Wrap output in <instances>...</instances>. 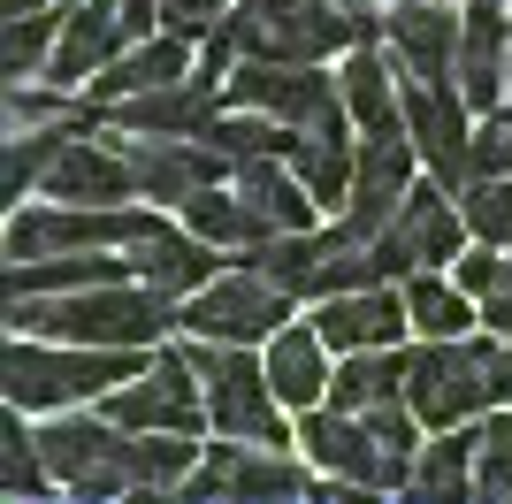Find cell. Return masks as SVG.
<instances>
[{
	"mask_svg": "<svg viewBox=\"0 0 512 504\" xmlns=\"http://www.w3.org/2000/svg\"><path fill=\"white\" fill-rule=\"evenodd\" d=\"M16 329L31 336H62V344H123V352H146L153 336L184 314V298L161 291V283H85V291H54V298H8Z\"/></svg>",
	"mask_w": 512,
	"mask_h": 504,
	"instance_id": "1",
	"label": "cell"
},
{
	"mask_svg": "<svg viewBox=\"0 0 512 504\" xmlns=\"http://www.w3.org/2000/svg\"><path fill=\"white\" fill-rule=\"evenodd\" d=\"M406 398L428 428H459L467 413H490L512 398V336L474 344V336H428V352H413Z\"/></svg>",
	"mask_w": 512,
	"mask_h": 504,
	"instance_id": "2",
	"label": "cell"
},
{
	"mask_svg": "<svg viewBox=\"0 0 512 504\" xmlns=\"http://www.w3.org/2000/svg\"><path fill=\"white\" fill-rule=\"evenodd\" d=\"M8 405H23V413H46V405H77V398H100V390H115V382L146 375L138 359L123 352V344H69V352H54V344H39L31 329H16V344H8Z\"/></svg>",
	"mask_w": 512,
	"mask_h": 504,
	"instance_id": "3",
	"label": "cell"
},
{
	"mask_svg": "<svg viewBox=\"0 0 512 504\" xmlns=\"http://www.w3.org/2000/svg\"><path fill=\"white\" fill-rule=\"evenodd\" d=\"M291 298L276 275H260L253 260L245 268H222L214 283H199L192 298H184V314H176V329L207 336V344H268V336L291 321Z\"/></svg>",
	"mask_w": 512,
	"mask_h": 504,
	"instance_id": "4",
	"label": "cell"
},
{
	"mask_svg": "<svg viewBox=\"0 0 512 504\" xmlns=\"http://www.w3.org/2000/svg\"><path fill=\"white\" fill-rule=\"evenodd\" d=\"M161 230V214L153 207H69V199H46V207L16 214L8 222V260H46V252H130V245H146V237Z\"/></svg>",
	"mask_w": 512,
	"mask_h": 504,
	"instance_id": "5",
	"label": "cell"
},
{
	"mask_svg": "<svg viewBox=\"0 0 512 504\" xmlns=\"http://www.w3.org/2000/svg\"><path fill=\"white\" fill-rule=\"evenodd\" d=\"M222 100L260 107V115H276V123H291V130H321V138H344V123H352L344 84L321 77V62H260V54H245V69L230 77Z\"/></svg>",
	"mask_w": 512,
	"mask_h": 504,
	"instance_id": "6",
	"label": "cell"
},
{
	"mask_svg": "<svg viewBox=\"0 0 512 504\" xmlns=\"http://www.w3.org/2000/svg\"><path fill=\"white\" fill-rule=\"evenodd\" d=\"M199 375H207V413H214V436H237V443H283V398L268 382V359H253L245 344H207L199 336Z\"/></svg>",
	"mask_w": 512,
	"mask_h": 504,
	"instance_id": "7",
	"label": "cell"
},
{
	"mask_svg": "<svg viewBox=\"0 0 512 504\" xmlns=\"http://www.w3.org/2000/svg\"><path fill=\"white\" fill-rule=\"evenodd\" d=\"M199 359L192 352H161L146 367V375H130L107 390V420H123V428H176V436H199V428H214L207 413V390H199Z\"/></svg>",
	"mask_w": 512,
	"mask_h": 504,
	"instance_id": "8",
	"label": "cell"
},
{
	"mask_svg": "<svg viewBox=\"0 0 512 504\" xmlns=\"http://www.w3.org/2000/svg\"><path fill=\"white\" fill-rule=\"evenodd\" d=\"M46 474L54 489H77V497H115L130 489V428L123 420H46L39 428Z\"/></svg>",
	"mask_w": 512,
	"mask_h": 504,
	"instance_id": "9",
	"label": "cell"
},
{
	"mask_svg": "<svg viewBox=\"0 0 512 504\" xmlns=\"http://www.w3.org/2000/svg\"><path fill=\"white\" fill-rule=\"evenodd\" d=\"M299 443L314 451L321 474H337V482H352V489H413V459H398V451H390L360 413H344V405H329V413L306 405Z\"/></svg>",
	"mask_w": 512,
	"mask_h": 504,
	"instance_id": "10",
	"label": "cell"
},
{
	"mask_svg": "<svg viewBox=\"0 0 512 504\" xmlns=\"http://www.w3.org/2000/svg\"><path fill=\"white\" fill-rule=\"evenodd\" d=\"M413 130H360V168H352V191H344V230L360 237V245H375V237L398 222V207H406L413 191Z\"/></svg>",
	"mask_w": 512,
	"mask_h": 504,
	"instance_id": "11",
	"label": "cell"
},
{
	"mask_svg": "<svg viewBox=\"0 0 512 504\" xmlns=\"http://www.w3.org/2000/svg\"><path fill=\"white\" fill-rule=\"evenodd\" d=\"M115 146H123L130 176H138V199H169V207H192L199 191L230 168V153H214L199 130H184V138H161V130H123Z\"/></svg>",
	"mask_w": 512,
	"mask_h": 504,
	"instance_id": "12",
	"label": "cell"
},
{
	"mask_svg": "<svg viewBox=\"0 0 512 504\" xmlns=\"http://www.w3.org/2000/svg\"><path fill=\"white\" fill-rule=\"evenodd\" d=\"M467 214L444 199V184H413L406 207H398V222H390L375 245H383L390 275H413V268H444V260H459V245H467Z\"/></svg>",
	"mask_w": 512,
	"mask_h": 504,
	"instance_id": "13",
	"label": "cell"
},
{
	"mask_svg": "<svg viewBox=\"0 0 512 504\" xmlns=\"http://www.w3.org/2000/svg\"><path fill=\"white\" fill-rule=\"evenodd\" d=\"M406 130L413 146H421V161L436 168V184H467L474 176V130H467V92H451V84H428L413 77L406 92Z\"/></svg>",
	"mask_w": 512,
	"mask_h": 504,
	"instance_id": "14",
	"label": "cell"
},
{
	"mask_svg": "<svg viewBox=\"0 0 512 504\" xmlns=\"http://www.w3.org/2000/svg\"><path fill=\"white\" fill-rule=\"evenodd\" d=\"M184 497H306V474L291 459H276V443H237L222 436L207 451V466L184 474Z\"/></svg>",
	"mask_w": 512,
	"mask_h": 504,
	"instance_id": "15",
	"label": "cell"
},
{
	"mask_svg": "<svg viewBox=\"0 0 512 504\" xmlns=\"http://www.w3.org/2000/svg\"><path fill=\"white\" fill-rule=\"evenodd\" d=\"M459 92H467V107H482V115H497L505 107V77H512V23L497 0H474L467 23H459Z\"/></svg>",
	"mask_w": 512,
	"mask_h": 504,
	"instance_id": "16",
	"label": "cell"
},
{
	"mask_svg": "<svg viewBox=\"0 0 512 504\" xmlns=\"http://www.w3.org/2000/svg\"><path fill=\"white\" fill-rule=\"evenodd\" d=\"M46 199H69V207H123L138 199V176H130L123 146H85V130L54 153V168L39 176Z\"/></svg>",
	"mask_w": 512,
	"mask_h": 504,
	"instance_id": "17",
	"label": "cell"
},
{
	"mask_svg": "<svg viewBox=\"0 0 512 504\" xmlns=\"http://www.w3.org/2000/svg\"><path fill=\"white\" fill-rule=\"evenodd\" d=\"M314 329L329 336V352H367V344H398L413 329V306L406 291H383V283H367V291H337L321 298Z\"/></svg>",
	"mask_w": 512,
	"mask_h": 504,
	"instance_id": "18",
	"label": "cell"
},
{
	"mask_svg": "<svg viewBox=\"0 0 512 504\" xmlns=\"http://www.w3.org/2000/svg\"><path fill=\"white\" fill-rule=\"evenodd\" d=\"M130 46L123 31V0H77V16H62V39H54V62H46V77L62 84H92L115 54Z\"/></svg>",
	"mask_w": 512,
	"mask_h": 504,
	"instance_id": "19",
	"label": "cell"
},
{
	"mask_svg": "<svg viewBox=\"0 0 512 504\" xmlns=\"http://www.w3.org/2000/svg\"><path fill=\"white\" fill-rule=\"evenodd\" d=\"M214 84H222V77L192 69V77H176V84H153V92L107 100V123H115V130H161V138L207 130V115H214Z\"/></svg>",
	"mask_w": 512,
	"mask_h": 504,
	"instance_id": "20",
	"label": "cell"
},
{
	"mask_svg": "<svg viewBox=\"0 0 512 504\" xmlns=\"http://www.w3.org/2000/svg\"><path fill=\"white\" fill-rule=\"evenodd\" d=\"M383 31H390V46H398L406 77L444 84L451 69H459V23H451V8H436V0H398L383 16Z\"/></svg>",
	"mask_w": 512,
	"mask_h": 504,
	"instance_id": "21",
	"label": "cell"
},
{
	"mask_svg": "<svg viewBox=\"0 0 512 504\" xmlns=\"http://www.w3.org/2000/svg\"><path fill=\"white\" fill-rule=\"evenodd\" d=\"M176 77H192V31H153V39L123 46L115 62L92 77V100H130V92H153V84H176Z\"/></svg>",
	"mask_w": 512,
	"mask_h": 504,
	"instance_id": "22",
	"label": "cell"
},
{
	"mask_svg": "<svg viewBox=\"0 0 512 504\" xmlns=\"http://www.w3.org/2000/svg\"><path fill=\"white\" fill-rule=\"evenodd\" d=\"M130 268L146 275V283H161V291L192 298L199 283H214V275L230 268V260H214V245L192 230V222H184V230H169V222H161L146 245H130Z\"/></svg>",
	"mask_w": 512,
	"mask_h": 504,
	"instance_id": "23",
	"label": "cell"
},
{
	"mask_svg": "<svg viewBox=\"0 0 512 504\" xmlns=\"http://www.w3.org/2000/svg\"><path fill=\"white\" fill-rule=\"evenodd\" d=\"M268 382H276L283 405H321V390H329V336L314 329V321H283L276 336H268Z\"/></svg>",
	"mask_w": 512,
	"mask_h": 504,
	"instance_id": "24",
	"label": "cell"
},
{
	"mask_svg": "<svg viewBox=\"0 0 512 504\" xmlns=\"http://www.w3.org/2000/svg\"><path fill=\"white\" fill-rule=\"evenodd\" d=\"M115 275H138L130 260H115V245L46 252V260H16L8 268V298H54V291H85V283H115Z\"/></svg>",
	"mask_w": 512,
	"mask_h": 504,
	"instance_id": "25",
	"label": "cell"
},
{
	"mask_svg": "<svg viewBox=\"0 0 512 504\" xmlns=\"http://www.w3.org/2000/svg\"><path fill=\"white\" fill-rule=\"evenodd\" d=\"M406 367L413 359L398 344H367V352H344V367L329 375V405L344 413H375V405L406 398Z\"/></svg>",
	"mask_w": 512,
	"mask_h": 504,
	"instance_id": "26",
	"label": "cell"
},
{
	"mask_svg": "<svg viewBox=\"0 0 512 504\" xmlns=\"http://www.w3.org/2000/svg\"><path fill=\"white\" fill-rule=\"evenodd\" d=\"M337 84H344V107H352V123H360V130H398V123H406V100H398V84H390V62L375 54V39L344 54Z\"/></svg>",
	"mask_w": 512,
	"mask_h": 504,
	"instance_id": "27",
	"label": "cell"
},
{
	"mask_svg": "<svg viewBox=\"0 0 512 504\" xmlns=\"http://www.w3.org/2000/svg\"><path fill=\"white\" fill-rule=\"evenodd\" d=\"M184 222H192L207 245H230V252H253V245H268V237H276V222H268L245 191H214V184L184 207Z\"/></svg>",
	"mask_w": 512,
	"mask_h": 504,
	"instance_id": "28",
	"label": "cell"
},
{
	"mask_svg": "<svg viewBox=\"0 0 512 504\" xmlns=\"http://www.w3.org/2000/svg\"><path fill=\"white\" fill-rule=\"evenodd\" d=\"M214 153H230V168L237 161H260V153H291L299 146V130L291 123H276V115H260V107H230V115H207V130H199Z\"/></svg>",
	"mask_w": 512,
	"mask_h": 504,
	"instance_id": "29",
	"label": "cell"
},
{
	"mask_svg": "<svg viewBox=\"0 0 512 504\" xmlns=\"http://www.w3.org/2000/svg\"><path fill=\"white\" fill-rule=\"evenodd\" d=\"M199 443L176 436V428H130V489H184V474H192Z\"/></svg>",
	"mask_w": 512,
	"mask_h": 504,
	"instance_id": "30",
	"label": "cell"
},
{
	"mask_svg": "<svg viewBox=\"0 0 512 504\" xmlns=\"http://www.w3.org/2000/svg\"><path fill=\"white\" fill-rule=\"evenodd\" d=\"M291 168H299L306 191H314L321 207H329V199H344V191H352L360 146H352V138H321V130H299V146H291Z\"/></svg>",
	"mask_w": 512,
	"mask_h": 504,
	"instance_id": "31",
	"label": "cell"
},
{
	"mask_svg": "<svg viewBox=\"0 0 512 504\" xmlns=\"http://www.w3.org/2000/svg\"><path fill=\"white\" fill-rule=\"evenodd\" d=\"M406 306H413V329L421 336H467L474 329V306L459 283H444L436 268H413L406 275Z\"/></svg>",
	"mask_w": 512,
	"mask_h": 504,
	"instance_id": "32",
	"label": "cell"
},
{
	"mask_svg": "<svg viewBox=\"0 0 512 504\" xmlns=\"http://www.w3.org/2000/svg\"><path fill=\"white\" fill-rule=\"evenodd\" d=\"M413 497H474V428H459V436L428 443L421 459H413Z\"/></svg>",
	"mask_w": 512,
	"mask_h": 504,
	"instance_id": "33",
	"label": "cell"
},
{
	"mask_svg": "<svg viewBox=\"0 0 512 504\" xmlns=\"http://www.w3.org/2000/svg\"><path fill=\"white\" fill-rule=\"evenodd\" d=\"M0 482H8V497H39V489H54V474H46V451L39 436H23V405H8V420H0Z\"/></svg>",
	"mask_w": 512,
	"mask_h": 504,
	"instance_id": "34",
	"label": "cell"
},
{
	"mask_svg": "<svg viewBox=\"0 0 512 504\" xmlns=\"http://www.w3.org/2000/svg\"><path fill=\"white\" fill-rule=\"evenodd\" d=\"M459 214H467V230L482 245H512V176H467Z\"/></svg>",
	"mask_w": 512,
	"mask_h": 504,
	"instance_id": "35",
	"label": "cell"
},
{
	"mask_svg": "<svg viewBox=\"0 0 512 504\" xmlns=\"http://www.w3.org/2000/svg\"><path fill=\"white\" fill-rule=\"evenodd\" d=\"M474 497H512V413L474 428Z\"/></svg>",
	"mask_w": 512,
	"mask_h": 504,
	"instance_id": "36",
	"label": "cell"
},
{
	"mask_svg": "<svg viewBox=\"0 0 512 504\" xmlns=\"http://www.w3.org/2000/svg\"><path fill=\"white\" fill-rule=\"evenodd\" d=\"M54 62V8H31V16H8V77H39Z\"/></svg>",
	"mask_w": 512,
	"mask_h": 504,
	"instance_id": "37",
	"label": "cell"
},
{
	"mask_svg": "<svg viewBox=\"0 0 512 504\" xmlns=\"http://www.w3.org/2000/svg\"><path fill=\"white\" fill-rule=\"evenodd\" d=\"M85 115H92V100H85ZM8 123H16V130H46V123H77V115H69L62 100H46V92H23V84H16V92H8Z\"/></svg>",
	"mask_w": 512,
	"mask_h": 504,
	"instance_id": "38",
	"label": "cell"
},
{
	"mask_svg": "<svg viewBox=\"0 0 512 504\" xmlns=\"http://www.w3.org/2000/svg\"><path fill=\"white\" fill-rule=\"evenodd\" d=\"M497 252H505V245H482V252H459V291H467V298H490V291H497V283H505V275H512V260H497Z\"/></svg>",
	"mask_w": 512,
	"mask_h": 504,
	"instance_id": "39",
	"label": "cell"
},
{
	"mask_svg": "<svg viewBox=\"0 0 512 504\" xmlns=\"http://www.w3.org/2000/svg\"><path fill=\"white\" fill-rule=\"evenodd\" d=\"M474 176H512V115L474 130Z\"/></svg>",
	"mask_w": 512,
	"mask_h": 504,
	"instance_id": "40",
	"label": "cell"
},
{
	"mask_svg": "<svg viewBox=\"0 0 512 504\" xmlns=\"http://www.w3.org/2000/svg\"><path fill=\"white\" fill-rule=\"evenodd\" d=\"M161 23H169V31H192V39H207L214 23H222V0H161Z\"/></svg>",
	"mask_w": 512,
	"mask_h": 504,
	"instance_id": "41",
	"label": "cell"
},
{
	"mask_svg": "<svg viewBox=\"0 0 512 504\" xmlns=\"http://www.w3.org/2000/svg\"><path fill=\"white\" fill-rule=\"evenodd\" d=\"M482 321H490L497 336H512V275H505V283H497L490 298H482Z\"/></svg>",
	"mask_w": 512,
	"mask_h": 504,
	"instance_id": "42",
	"label": "cell"
},
{
	"mask_svg": "<svg viewBox=\"0 0 512 504\" xmlns=\"http://www.w3.org/2000/svg\"><path fill=\"white\" fill-rule=\"evenodd\" d=\"M31 8H54V0H8V16H31Z\"/></svg>",
	"mask_w": 512,
	"mask_h": 504,
	"instance_id": "43",
	"label": "cell"
}]
</instances>
